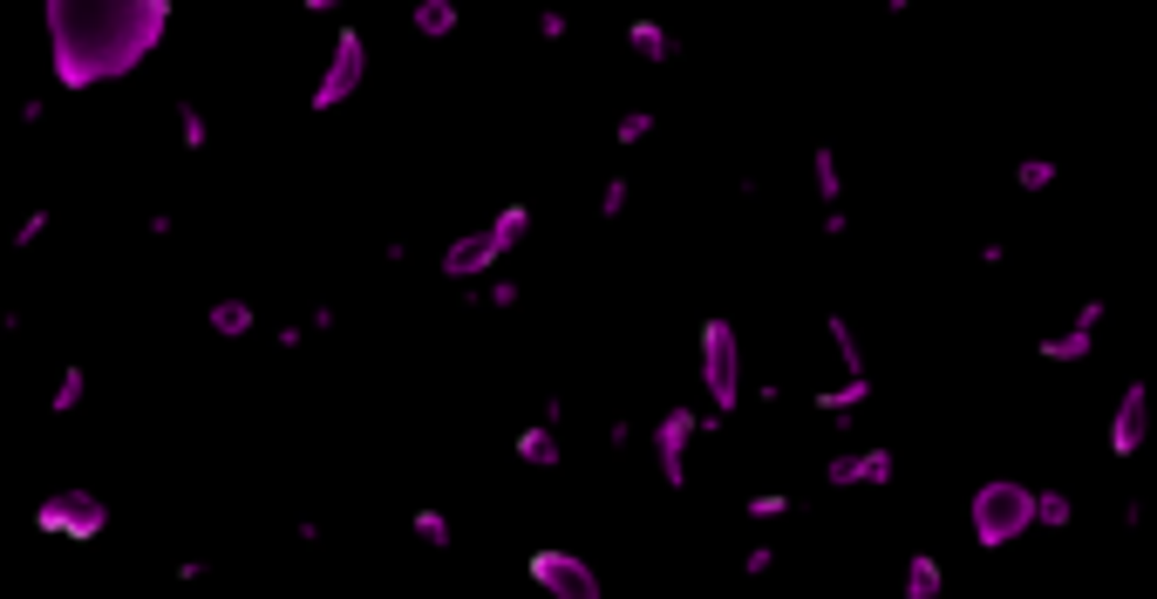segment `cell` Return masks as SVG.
<instances>
[{
  "label": "cell",
  "instance_id": "9a60e30c",
  "mask_svg": "<svg viewBox=\"0 0 1157 599\" xmlns=\"http://www.w3.org/2000/svg\"><path fill=\"white\" fill-rule=\"evenodd\" d=\"M253 321H259V313H253V300H212V307H205V328H212V334H225V341L253 334Z\"/></svg>",
  "mask_w": 1157,
  "mask_h": 599
},
{
  "label": "cell",
  "instance_id": "5bb4252c",
  "mask_svg": "<svg viewBox=\"0 0 1157 599\" xmlns=\"http://www.w3.org/2000/svg\"><path fill=\"white\" fill-rule=\"evenodd\" d=\"M865 395H871V375H851L845 388H824V395H817V409H824V416H831L837 429H845V422H851V416L865 409Z\"/></svg>",
  "mask_w": 1157,
  "mask_h": 599
},
{
  "label": "cell",
  "instance_id": "603a6c76",
  "mask_svg": "<svg viewBox=\"0 0 1157 599\" xmlns=\"http://www.w3.org/2000/svg\"><path fill=\"white\" fill-rule=\"evenodd\" d=\"M178 143L197 157V150H212V124H205V109L197 103H178Z\"/></svg>",
  "mask_w": 1157,
  "mask_h": 599
},
{
  "label": "cell",
  "instance_id": "2e32d148",
  "mask_svg": "<svg viewBox=\"0 0 1157 599\" xmlns=\"http://www.w3.org/2000/svg\"><path fill=\"white\" fill-rule=\"evenodd\" d=\"M89 403V368L83 362H68L62 375H55V395H49V416H75Z\"/></svg>",
  "mask_w": 1157,
  "mask_h": 599
},
{
  "label": "cell",
  "instance_id": "d4e9b609",
  "mask_svg": "<svg viewBox=\"0 0 1157 599\" xmlns=\"http://www.w3.org/2000/svg\"><path fill=\"white\" fill-rule=\"evenodd\" d=\"M824 484H831V491L865 484V457H851V450H845V457H831V463H824Z\"/></svg>",
  "mask_w": 1157,
  "mask_h": 599
},
{
  "label": "cell",
  "instance_id": "7c38bea8",
  "mask_svg": "<svg viewBox=\"0 0 1157 599\" xmlns=\"http://www.w3.org/2000/svg\"><path fill=\"white\" fill-rule=\"evenodd\" d=\"M517 463H532V470H558L566 463V450H558V429H545V422H532V429H517Z\"/></svg>",
  "mask_w": 1157,
  "mask_h": 599
},
{
  "label": "cell",
  "instance_id": "8fae6325",
  "mask_svg": "<svg viewBox=\"0 0 1157 599\" xmlns=\"http://www.w3.org/2000/svg\"><path fill=\"white\" fill-rule=\"evenodd\" d=\"M484 238L497 246V259H504V253H517V246L532 238V205H497V212H491V225H484Z\"/></svg>",
  "mask_w": 1157,
  "mask_h": 599
},
{
  "label": "cell",
  "instance_id": "e0dca14e",
  "mask_svg": "<svg viewBox=\"0 0 1157 599\" xmlns=\"http://www.w3.org/2000/svg\"><path fill=\"white\" fill-rule=\"evenodd\" d=\"M940 586H946L940 558H933V552H912V558H906V599H940Z\"/></svg>",
  "mask_w": 1157,
  "mask_h": 599
},
{
  "label": "cell",
  "instance_id": "8992f818",
  "mask_svg": "<svg viewBox=\"0 0 1157 599\" xmlns=\"http://www.w3.org/2000/svg\"><path fill=\"white\" fill-rule=\"evenodd\" d=\"M708 429V416H695V409H661V422H654V463H661V484L667 491H688V443Z\"/></svg>",
  "mask_w": 1157,
  "mask_h": 599
},
{
  "label": "cell",
  "instance_id": "3957f363",
  "mask_svg": "<svg viewBox=\"0 0 1157 599\" xmlns=\"http://www.w3.org/2000/svg\"><path fill=\"white\" fill-rule=\"evenodd\" d=\"M701 388L715 403V422H729V409L742 403V341H736V321H722V313L701 321Z\"/></svg>",
  "mask_w": 1157,
  "mask_h": 599
},
{
  "label": "cell",
  "instance_id": "d590c367",
  "mask_svg": "<svg viewBox=\"0 0 1157 599\" xmlns=\"http://www.w3.org/2000/svg\"><path fill=\"white\" fill-rule=\"evenodd\" d=\"M21 124H28V130H42V124H49V103H42V96H28V103H21Z\"/></svg>",
  "mask_w": 1157,
  "mask_h": 599
},
{
  "label": "cell",
  "instance_id": "4dcf8cb0",
  "mask_svg": "<svg viewBox=\"0 0 1157 599\" xmlns=\"http://www.w3.org/2000/svg\"><path fill=\"white\" fill-rule=\"evenodd\" d=\"M626 197H633V184H626V178H607V191H600V218H620V212H626Z\"/></svg>",
  "mask_w": 1157,
  "mask_h": 599
},
{
  "label": "cell",
  "instance_id": "6da1fadb",
  "mask_svg": "<svg viewBox=\"0 0 1157 599\" xmlns=\"http://www.w3.org/2000/svg\"><path fill=\"white\" fill-rule=\"evenodd\" d=\"M49 68L68 96L130 75L171 28V0H49Z\"/></svg>",
  "mask_w": 1157,
  "mask_h": 599
},
{
  "label": "cell",
  "instance_id": "ba28073f",
  "mask_svg": "<svg viewBox=\"0 0 1157 599\" xmlns=\"http://www.w3.org/2000/svg\"><path fill=\"white\" fill-rule=\"evenodd\" d=\"M1144 429H1150V388L1144 382H1124V395H1116V409H1110V429H1103V450L1124 463L1144 450Z\"/></svg>",
  "mask_w": 1157,
  "mask_h": 599
},
{
  "label": "cell",
  "instance_id": "83f0119b",
  "mask_svg": "<svg viewBox=\"0 0 1157 599\" xmlns=\"http://www.w3.org/2000/svg\"><path fill=\"white\" fill-rule=\"evenodd\" d=\"M865 457V484H892V470H899V457L879 443V450H858Z\"/></svg>",
  "mask_w": 1157,
  "mask_h": 599
},
{
  "label": "cell",
  "instance_id": "836d02e7",
  "mask_svg": "<svg viewBox=\"0 0 1157 599\" xmlns=\"http://www.w3.org/2000/svg\"><path fill=\"white\" fill-rule=\"evenodd\" d=\"M1103 313H1110L1103 300H1083V307H1075V321H1069V328H1090V334H1096V328H1103Z\"/></svg>",
  "mask_w": 1157,
  "mask_h": 599
},
{
  "label": "cell",
  "instance_id": "74e56055",
  "mask_svg": "<svg viewBox=\"0 0 1157 599\" xmlns=\"http://www.w3.org/2000/svg\"><path fill=\"white\" fill-rule=\"evenodd\" d=\"M0 334H14V313L8 307H0Z\"/></svg>",
  "mask_w": 1157,
  "mask_h": 599
},
{
  "label": "cell",
  "instance_id": "8d00e7d4",
  "mask_svg": "<svg viewBox=\"0 0 1157 599\" xmlns=\"http://www.w3.org/2000/svg\"><path fill=\"white\" fill-rule=\"evenodd\" d=\"M538 422L558 429V422H566V403H558V395H545V403H538Z\"/></svg>",
  "mask_w": 1157,
  "mask_h": 599
},
{
  "label": "cell",
  "instance_id": "f1b7e54d",
  "mask_svg": "<svg viewBox=\"0 0 1157 599\" xmlns=\"http://www.w3.org/2000/svg\"><path fill=\"white\" fill-rule=\"evenodd\" d=\"M42 232H49V212H42V205H34V212H28V218L14 225V253H28V246H42Z\"/></svg>",
  "mask_w": 1157,
  "mask_h": 599
},
{
  "label": "cell",
  "instance_id": "52a82bcc",
  "mask_svg": "<svg viewBox=\"0 0 1157 599\" xmlns=\"http://www.w3.org/2000/svg\"><path fill=\"white\" fill-rule=\"evenodd\" d=\"M109 525V504L96 498V491H55V498H42L34 504V532H68V538H96Z\"/></svg>",
  "mask_w": 1157,
  "mask_h": 599
},
{
  "label": "cell",
  "instance_id": "277c9868",
  "mask_svg": "<svg viewBox=\"0 0 1157 599\" xmlns=\"http://www.w3.org/2000/svg\"><path fill=\"white\" fill-rule=\"evenodd\" d=\"M362 83H368V34H362V28H341V34H334V55H328V68H321V83H313V96H307V109L328 116V109H341Z\"/></svg>",
  "mask_w": 1157,
  "mask_h": 599
},
{
  "label": "cell",
  "instance_id": "d6a6232c",
  "mask_svg": "<svg viewBox=\"0 0 1157 599\" xmlns=\"http://www.w3.org/2000/svg\"><path fill=\"white\" fill-rule=\"evenodd\" d=\"M566 34H572V21L558 14V8H545V14H538V42H566Z\"/></svg>",
  "mask_w": 1157,
  "mask_h": 599
},
{
  "label": "cell",
  "instance_id": "1f68e13d",
  "mask_svg": "<svg viewBox=\"0 0 1157 599\" xmlns=\"http://www.w3.org/2000/svg\"><path fill=\"white\" fill-rule=\"evenodd\" d=\"M742 511H749V517H776V511H790V498H783V491H749Z\"/></svg>",
  "mask_w": 1157,
  "mask_h": 599
},
{
  "label": "cell",
  "instance_id": "ffe728a7",
  "mask_svg": "<svg viewBox=\"0 0 1157 599\" xmlns=\"http://www.w3.org/2000/svg\"><path fill=\"white\" fill-rule=\"evenodd\" d=\"M824 334H831V347H837V362H845V375H865V347H858V334H851L845 313H824Z\"/></svg>",
  "mask_w": 1157,
  "mask_h": 599
},
{
  "label": "cell",
  "instance_id": "ac0fdd59",
  "mask_svg": "<svg viewBox=\"0 0 1157 599\" xmlns=\"http://www.w3.org/2000/svg\"><path fill=\"white\" fill-rule=\"evenodd\" d=\"M811 184H817V197H824V212L845 197V171H837V150H831V143L811 150Z\"/></svg>",
  "mask_w": 1157,
  "mask_h": 599
},
{
  "label": "cell",
  "instance_id": "484cf974",
  "mask_svg": "<svg viewBox=\"0 0 1157 599\" xmlns=\"http://www.w3.org/2000/svg\"><path fill=\"white\" fill-rule=\"evenodd\" d=\"M1015 184H1021V191H1049V184H1056V164H1049V157H1021V164H1015Z\"/></svg>",
  "mask_w": 1157,
  "mask_h": 599
},
{
  "label": "cell",
  "instance_id": "9c48e42d",
  "mask_svg": "<svg viewBox=\"0 0 1157 599\" xmlns=\"http://www.w3.org/2000/svg\"><path fill=\"white\" fill-rule=\"evenodd\" d=\"M436 266H443V279L470 287V279H484V272L497 266V246H491L484 232H463V238H450V246H443V259H436Z\"/></svg>",
  "mask_w": 1157,
  "mask_h": 599
},
{
  "label": "cell",
  "instance_id": "4316f807",
  "mask_svg": "<svg viewBox=\"0 0 1157 599\" xmlns=\"http://www.w3.org/2000/svg\"><path fill=\"white\" fill-rule=\"evenodd\" d=\"M517 300H525V293H517V279H491V287H476V293H470V307H497V313L517 307Z\"/></svg>",
  "mask_w": 1157,
  "mask_h": 599
},
{
  "label": "cell",
  "instance_id": "e575fe53",
  "mask_svg": "<svg viewBox=\"0 0 1157 599\" xmlns=\"http://www.w3.org/2000/svg\"><path fill=\"white\" fill-rule=\"evenodd\" d=\"M205 573H212V566H205V558H178V573H171V579H178V586H197V579H205Z\"/></svg>",
  "mask_w": 1157,
  "mask_h": 599
},
{
  "label": "cell",
  "instance_id": "cb8c5ba5",
  "mask_svg": "<svg viewBox=\"0 0 1157 599\" xmlns=\"http://www.w3.org/2000/svg\"><path fill=\"white\" fill-rule=\"evenodd\" d=\"M647 137H654V109H626V116H620V124H613V143H620V150H633V143H647Z\"/></svg>",
  "mask_w": 1157,
  "mask_h": 599
},
{
  "label": "cell",
  "instance_id": "4fadbf2b",
  "mask_svg": "<svg viewBox=\"0 0 1157 599\" xmlns=\"http://www.w3.org/2000/svg\"><path fill=\"white\" fill-rule=\"evenodd\" d=\"M457 21H463V14H457V0H416V8H409V28L422 34V42H450Z\"/></svg>",
  "mask_w": 1157,
  "mask_h": 599
},
{
  "label": "cell",
  "instance_id": "30bf717a",
  "mask_svg": "<svg viewBox=\"0 0 1157 599\" xmlns=\"http://www.w3.org/2000/svg\"><path fill=\"white\" fill-rule=\"evenodd\" d=\"M626 49L641 55V62H674V55H682V42H674L661 21H647V14H633V21H626Z\"/></svg>",
  "mask_w": 1157,
  "mask_h": 599
},
{
  "label": "cell",
  "instance_id": "f546056e",
  "mask_svg": "<svg viewBox=\"0 0 1157 599\" xmlns=\"http://www.w3.org/2000/svg\"><path fill=\"white\" fill-rule=\"evenodd\" d=\"M742 573H749V579H770V573H776V545H749V552H742Z\"/></svg>",
  "mask_w": 1157,
  "mask_h": 599
},
{
  "label": "cell",
  "instance_id": "d6986e66",
  "mask_svg": "<svg viewBox=\"0 0 1157 599\" xmlns=\"http://www.w3.org/2000/svg\"><path fill=\"white\" fill-rule=\"evenodd\" d=\"M1090 347H1096V334H1090V328H1069V334H1049V341L1035 347V354L1062 368V362H1090Z\"/></svg>",
  "mask_w": 1157,
  "mask_h": 599
},
{
  "label": "cell",
  "instance_id": "5b68a950",
  "mask_svg": "<svg viewBox=\"0 0 1157 599\" xmlns=\"http://www.w3.org/2000/svg\"><path fill=\"white\" fill-rule=\"evenodd\" d=\"M532 586L551 592V599H600V592H607V579L592 573L579 552H558V545L532 552Z\"/></svg>",
  "mask_w": 1157,
  "mask_h": 599
},
{
  "label": "cell",
  "instance_id": "7a4b0ae2",
  "mask_svg": "<svg viewBox=\"0 0 1157 599\" xmlns=\"http://www.w3.org/2000/svg\"><path fill=\"white\" fill-rule=\"evenodd\" d=\"M967 517H974V538L987 552H1001V545H1015L1035 525V491L1015 484V477H987V484L974 491V504H967Z\"/></svg>",
  "mask_w": 1157,
  "mask_h": 599
},
{
  "label": "cell",
  "instance_id": "44dd1931",
  "mask_svg": "<svg viewBox=\"0 0 1157 599\" xmlns=\"http://www.w3.org/2000/svg\"><path fill=\"white\" fill-rule=\"evenodd\" d=\"M409 532H416L429 552H450V538H457V532H450V517L436 511V504H416V511H409Z\"/></svg>",
  "mask_w": 1157,
  "mask_h": 599
},
{
  "label": "cell",
  "instance_id": "7402d4cb",
  "mask_svg": "<svg viewBox=\"0 0 1157 599\" xmlns=\"http://www.w3.org/2000/svg\"><path fill=\"white\" fill-rule=\"evenodd\" d=\"M1035 525L1069 532V525H1075V498H1069V491H1035Z\"/></svg>",
  "mask_w": 1157,
  "mask_h": 599
}]
</instances>
